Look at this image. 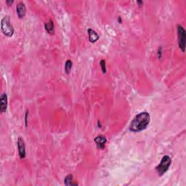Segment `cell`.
Listing matches in <instances>:
<instances>
[{"instance_id": "cell-1", "label": "cell", "mask_w": 186, "mask_h": 186, "mask_svg": "<svg viewBox=\"0 0 186 186\" xmlns=\"http://www.w3.org/2000/svg\"><path fill=\"white\" fill-rule=\"evenodd\" d=\"M150 119H151V116L148 112H142L132 119L129 129L131 132H140L146 129V127L149 124Z\"/></svg>"}, {"instance_id": "cell-2", "label": "cell", "mask_w": 186, "mask_h": 186, "mask_svg": "<svg viewBox=\"0 0 186 186\" xmlns=\"http://www.w3.org/2000/svg\"><path fill=\"white\" fill-rule=\"evenodd\" d=\"M1 29L2 33L7 37H12L14 34V28L11 25L8 16H5L2 20Z\"/></svg>"}, {"instance_id": "cell-3", "label": "cell", "mask_w": 186, "mask_h": 186, "mask_svg": "<svg viewBox=\"0 0 186 186\" xmlns=\"http://www.w3.org/2000/svg\"><path fill=\"white\" fill-rule=\"evenodd\" d=\"M171 162H172V160H171V158L169 156H163L162 159L161 160L160 164L156 167V171L159 174V176L163 175L165 172H167V170H169L171 165Z\"/></svg>"}, {"instance_id": "cell-4", "label": "cell", "mask_w": 186, "mask_h": 186, "mask_svg": "<svg viewBox=\"0 0 186 186\" xmlns=\"http://www.w3.org/2000/svg\"><path fill=\"white\" fill-rule=\"evenodd\" d=\"M177 34H178V44H179L180 48L181 49L183 52H185L186 34L184 28L180 25L177 26Z\"/></svg>"}, {"instance_id": "cell-5", "label": "cell", "mask_w": 186, "mask_h": 186, "mask_svg": "<svg viewBox=\"0 0 186 186\" xmlns=\"http://www.w3.org/2000/svg\"><path fill=\"white\" fill-rule=\"evenodd\" d=\"M18 148L20 159H24L26 157V146L22 138H19L18 139Z\"/></svg>"}, {"instance_id": "cell-6", "label": "cell", "mask_w": 186, "mask_h": 186, "mask_svg": "<svg viewBox=\"0 0 186 186\" xmlns=\"http://www.w3.org/2000/svg\"><path fill=\"white\" fill-rule=\"evenodd\" d=\"M7 107V96L6 93H3L2 94L0 97V111L2 113L6 111Z\"/></svg>"}, {"instance_id": "cell-7", "label": "cell", "mask_w": 186, "mask_h": 186, "mask_svg": "<svg viewBox=\"0 0 186 186\" xmlns=\"http://www.w3.org/2000/svg\"><path fill=\"white\" fill-rule=\"evenodd\" d=\"M16 11L19 18H23V17L26 16V7L25 4L23 2H19L18 5H17Z\"/></svg>"}, {"instance_id": "cell-8", "label": "cell", "mask_w": 186, "mask_h": 186, "mask_svg": "<svg viewBox=\"0 0 186 186\" xmlns=\"http://www.w3.org/2000/svg\"><path fill=\"white\" fill-rule=\"evenodd\" d=\"M106 138L103 135H98L95 138V142L100 149H103L105 148V144L106 143Z\"/></svg>"}, {"instance_id": "cell-9", "label": "cell", "mask_w": 186, "mask_h": 186, "mask_svg": "<svg viewBox=\"0 0 186 186\" xmlns=\"http://www.w3.org/2000/svg\"><path fill=\"white\" fill-rule=\"evenodd\" d=\"M88 34H89V40L90 42H95L99 39V35L95 31L92 29V28H89L88 29Z\"/></svg>"}, {"instance_id": "cell-10", "label": "cell", "mask_w": 186, "mask_h": 186, "mask_svg": "<svg viewBox=\"0 0 186 186\" xmlns=\"http://www.w3.org/2000/svg\"><path fill=\"white\" fill-rule=\"evenodd\" d=\"M45 29H46V31L48 32L49 34H54L55 26H54V23H53L52 20H50L48 22L46 23L45 24Z\"/></svg>"}, {"instance_id": "cell-11", "label": "cell", "mask_w": 186, "mask_h": 186, "mask_svg": "<svg viewBox=\"0 0 186 186\" xmlns=\"http://www.w3.org/2000/svg\"><path fill=\"white\" fill-rule=\"evenodd\" d=\"M65 185H78V183L73 180V175L68 174L65 178Z\"/></svg>"}, {"instance_id": "cell-12", "label": "cell", "mask_w": 186, "mask_h": 186, "mask_svg": "<svg viewBox=\"0 0 186 186\" xmlns=\"http://www.w3.org/2000/svg\"><path fill=\"white\" fill-rule=\"evenodd\" d=\"M72 66H73V63H72L71 60H66V64H65V70H66V73H68H68H70V71H71V70Z\"/></svg>"}, {"instance_id": "cell-13", "label": "cell", "mask_w": 186, "mask_h": 186, "mask_svg": "<svg viewBox=\"0 0 186 186\" xmlns=\"http://www.w3.org/2000/svg\"><path fill=\"white\" fill-rule=\"evenodd\" d=\"M100 66H101V68H102V73H105L106 72V61H105V60H102L101 61H100Z\"/></svg>"}, {"instance_id": "cell-14", "label": "cell", "mask_w": 186, "mask_h": 186, "mask_svg": "<svg viewBox=\"0 0 186 186\" xmlns=\"http://www.w3.org/2000/svg\"><path fill=\"white\" fill-rule=\"evenodd\" d=\"M28 111H26V119H25V121H26V126H27V118H28Z\"/></svg>"}, {"instance_id": "cell-15", "label": "cell", "mask_w": 186, "mask_h": 186, "mask_svg": "<svg viewBox=\"0 0 186 186\" xmlns=\"http://www.w3.org/2000/svg\"><path fill=\"white\" fill-rule=\"evenodd\" d=\"M137 3L139 4V5H143V2H142V1H140V2H139V1H138V2H137Z\"/></svg>"}, {"instance_id": "cell-16", "label": "cell", "mask_w": 186, "mask_h": 186, "mask_svg": "<svg viewBox=\"0 0 186 186\" xmlns=\"http://www.w3.org/2000/svg\"><path fill=\"white\" fill-rule=\"evenodd\" d=\"M13 2V1H7L6 3L7 4H12Z\"/></svg>"}]
</instances>
